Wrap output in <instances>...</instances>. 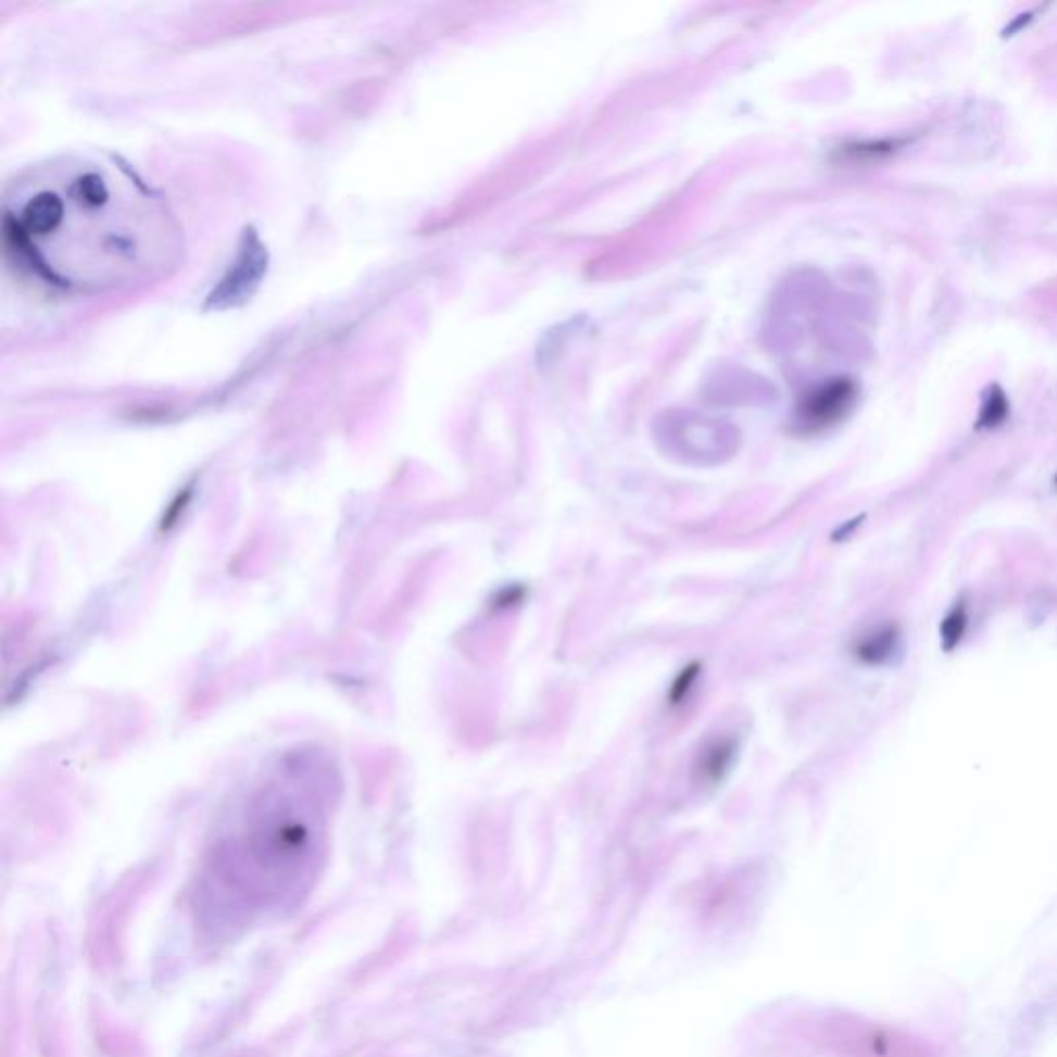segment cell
<instances>
[{
	"instance_id": "1",
	"label": "cell",
	"mask_w": 1057,
	"mask_h": 1057,
	"mask_svg": "<svg viewBox=\"0 0 1057 1057\" xmlns=\"http://www.w3.org/2000/svg\"><path fill=\"white\" fill-rule=\"evenodd\" d=\"M2 211L9 249L68 293L147 286L183 250L166 201L110 155H64L29 167L7 188Z\"/></svg>"
},
{
	"instance_id": "2",
	"label": "cell",
	"mask_w": 1057,
	"mask_h": 1057,
	"mask_svg": "<svg viewBox=\"0 0 1057 1057\" xmlns=\"http://www.w3.org/2000/svg\"><path fill=\"white\" fill-rule=\"evenodd\" d=\"M857 399V385L851 378H832L802 397L795 419L804 432H822L850 415Z\"/></svg>"
},
{
	"instance_id": "3",
	"label": "cell",
	"mask_w": 1057,
	"mask_h": 1057,
	"mask_svg": "<svg viewBox=\"0 0 1057 1057\" xmlns=\"http://www.w3.org/2000/svg\"><path fill=\"white\" fill-rule=\"evenodd\" d=\"M738 756V742L729 735L710 740L699 754L696 760V775L701 783L706 785H717L726 779L727 772L733 767Z\"/></svg>"
},
{
	"instance_id": "4",
	"label": "cell",
	"mask_w": 1057,
	"mask_h": 1057,
	"mask_svg": "<svg viewBox=\"0 0 1057 1057\" xmlns=\"http://www.w3.org/2000/svg\"><path fill=\"white\" fill-rule=\"evenodd\" d=\"M898 644H901L898 626L884 624L864 634L853 646V655L864 665H884L894 657Z\"/></svg>"
},
{
	"instance_id": "5",
	"label": "cell",
	"mask_w": 1057,
	"mask_h": 1057,
	"mask_svg": "<svg viewBox=\"0 0 1057 1057\" xmlns=\"http://www.w3.org/2000/svg\"><path fill=\"white\" fill-rule=\"evenodd\" d=\"M965 632H967V609H965V603H958L940 624L942 649L951 653L962 641Z\"/></svg>"
},
{
	"instance_id": "6",
	"label": "cell",
	"mask_w": 1057,
	"mask_h": 1057,
	"mask_svg": "<svg viewBox=\"0 0 1057 1057\" xmlns=\"http://www.w3.org/2000/svg\"><path fill=\"white\" fill-rule=\"evenodd\" d=\"M701 676V664L694 662V664H688L685 667L680 669V674L674 678V682L669 685V692H667V703L671 706H680L684 703L685 699L690 696L692 688L696 684Z\"/></svg>"
},
{
	"instance_id": "7",
	"label": "cell",
	"mask_w": 1057,
	"mask_h": 1057,
	"mask_svg": "<svg viewBox=\"0 0 1057 1057\" xmlns=\"http://www.w3.org/2000/svg\"><path fill=\"white\" fill-rule=\"evenodd\" d=\"M1008 401H1006V394L1002 393L997 387L987 397L983 410H981V415H979V421H977V428H997L1006 417H1008Z\"/></svg>"
},
{
	"instance_id": "8",
	"label": "cell",
	"mask_w": 1057,
	"mask_h": 1057,
	"mask_svg": "<svg viewBox=\"0 0 1057 1057\" xmlns=\"http://www.w3.org/2000/svg\"><path fill=\"white\" fill-rule=\"evenodd\" d=\"M901 146L898 141H878V143H861V146L851 147V153L857 158V160H878V158H886L896 151V147Z\"/></svg>"
},
{
	"instance_id": "9",
	"label": "cell",
	"mask_w": 1057,
	"mask_h": 1057,
	"mask_svg": "<svg viewBox=\"0 0 1057 1057\" xmlns=\"http://www.w3.org/2000/svg\"><path fill=\"white\" fill-rule=\"evenodd\" d=\"M525 595H527V589L523 584H511V587H504V589L498 591L494 603L500 609H508V607H517L518 603L525 602Z\"/></svg>"
},
{
	"instance_id": "10",
	"label": "cell",
	"mask_w": 1057,
	"mask_h": 1057,
	"mask_svg": "<svg viewBox=\"0 0 1057 1057\" xmlns=\"http://www.w3.org/2000/svg\"><path fill=\"white\" fill-rule=\"evenodd\" d=\"M1056 483H1057V477H1056Z\"/></svg>"
}]
</instances>
